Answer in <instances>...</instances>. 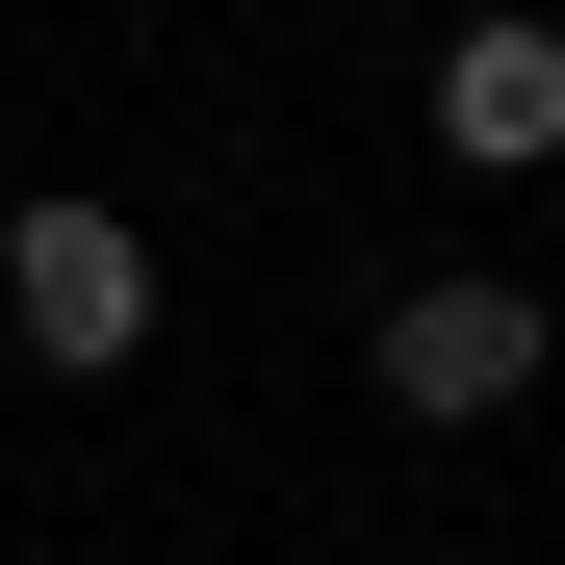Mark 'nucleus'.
Wrapping results in <instances>:
<instances>
[{"label": "nucleus", "instance_id": "f257e3e1", "mask_svg": "<svg viewBox=\"0 0 565 565\" xmlns=\"http://www.w3.org/2000/svg\"><path fill=\"white\" fill-rule=\"evenodd\" d=\"M0 334H26L52 386H129L154 360V232L104 180H26V206H0Z\"/></svg>", "mask_w": 565, "mask_h": 565}, {"label": "nucleus", "instance_id": "f03ea898", "mask_svg": "<svg viewBox=\"0 0 565 565\" xmlns=\"http://www.w3.org/2000/svg\"><path fill=\"white\" fill-rule=\"evenodd\" d=\"M540 360H565V309H540V282L437 257V282H386V334H360V386H386L412 437H489V412H540Z\"/></svg>", "mask_w": 565, "mask_h": 565}, {"label": "nucleus", "instance_id": "7ed1b4c3", "mask_svg": "<svg viewBox=\"0 0 565 565\" xmlns=\"http://www.w3.org/2000/svg\"><path fill=\"white\" fill-rule=\"evenodd\" d=\"M412 154H462V180H565V26H540V0L437 26V77H412Z\"/></svg>", "mask_w": 565, "mask_h": 565}]
</instances>
